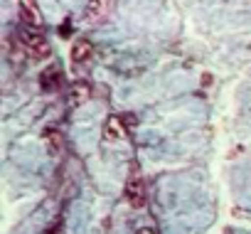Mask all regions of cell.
Wrapping results in <instances>:
<instances>
[{"instance_id":"9","label":"cell","mask_w":251,"mask_h":234,"mask_svg":"<svg viewBox=\"0 0 251 234\" xmlns=\"http://www.w3.org/2000/svg\"><path fill=\"white\" fill-rule=\"evenodd\" d=\"M138 234H158V232H153V229H148V227H143V229H138Z\"/></svg>"},{"instance_id":"4","label":"cell","mask_w":251,"mask_h":234,"mask_svg":"<svg viewBox=\"0 0 251 234\" xmlns=\"http://www.w3.org/2000/svg\"><path fill=\"white\" fill-rule=\"evenodd\" d=\"M91 54H94V45H91L89 40H76V42L72 45V62L84 64V62L91 59Z\"/></svg>"},{"instance_id":"8","label":"cell","mask_w":251,"mask_h":234,"mask_svg":"<svg viewBox=\"0 0 251 234\" xmlns=\"http://www.w3.org/2000/svg\"><path fill=\"white\" fill-rule=\"evenodd\" d=\"M45 136L50 138V146H52V148H62V133H57V131H47Z\"/></svg>"},{"instance_id":"5","label":"cell","mask_w":251,"mask_h":234,"mask_svg":"<svg viewBox=\"0 0 251 234\" xmlns=\"http://www.w3.org/2000/svg\"><path fill=\"white\" fill-rule=\"evenodd\" d=\"M20 13H23V18H25L30 25H40V23H42L37 0H20Z\"/></svg>"},{"instance_id":"3","label":"cell","mask_w":251,"mask_h":234,"mask_svg":"<svg viewBox=\"0 0 251 234\" xmlns=\"http://www.w3.org/2000/svg\"><path fill=\"white\" fill-rule=\"evenodd\" d=\"M103 133H106L108 141H118V138H123V136H126V121L121 119V116H108Z\"/></svg>"},{"instance_id":"2","label":"cell","mask_w":251,"mask_h":234,"mask_svg":"<svg viewBox=\"0 0 251 234\" xmlns=\"http://www.w3.org/2000/svg\"><path fill=\"white\" fill-rule=\"evenodd\" d=\"M126 197H128L131 207H143L146 205V187L138 178L128 180V185H126Z\"/></svg>"},{"instance_id":"1","label":"cell","mask_w":251,"mask_h":234,"mask_svg":"<svg viewBox=\"0 0 251 234\" xmlns=\"http://www.w3.org/2000/svg\"><path fill=\"white\" fill-rule=\"evenodd\" d=\"M20 35H23V45H25V50H27L35 59H45V57H50L52 47H50V42H47V37H45L42 32H37V30H23Z\"/></svg>"},{"instance_id":"7","label":"cell","mask_w":251,"mask_h":234,"mask_svg":"<svg viewBox=\"0 0 251 234\" xmlns=\"http://www.w3.org/2000/svg\"><path fill=\"white\" fill-rule=\"evenodd\" d=\"M111 8V0H89V5H86V18L89 20H99L108 13Z\"/></svg>"},{"instance_id":"6","label":"cell","mask_w":251,"mask_h":234,"mask_svg":"<svg viewBox=\"0 0 251 234\" xmlns=\"http://www.w3.org/2000/svg\"><path fill=\"white\" fill-rule=\"evenodd\" d=\"M89 96H91V86H89L86 81H76V84L69 89V101H72L74 106L86 104V101H89Z\"/></svg>"}]
</instances>
